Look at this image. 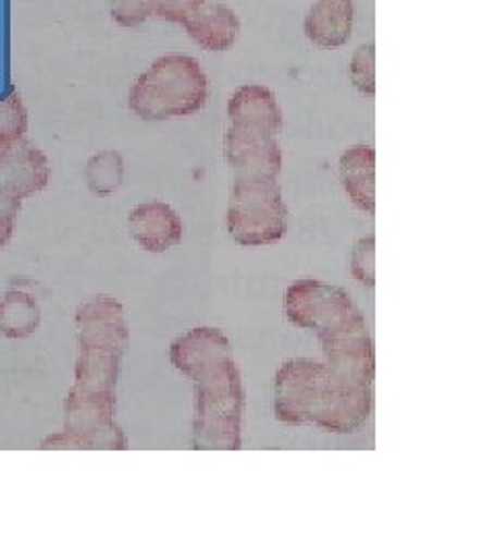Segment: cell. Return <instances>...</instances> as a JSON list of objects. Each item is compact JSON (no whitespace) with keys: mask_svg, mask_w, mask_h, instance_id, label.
Masks as SVG:
<instances>
[{"mask_svg":"<svg viewBox=\"0 0 495 558\" xmlns=\"http://www.w3.org/2000/svg\"><path fill=\"white\" fill-rule=\"evenodd\" d=\"M170 360L195 383V449L238 451L246 393L232 341L211 327L193 329L172 343Z\"/></svg>","mask_w":495,"mask_h":558,"instance_id":"obj_1","label":"cell"},{"mask_svg":"<svg viewBox=\"0 0 495 558\" xmlns=\"http://www.w3.org/2000/svg\"><path fill=\"white\" fill-rule=\"evenodd\" d=\"M209 98V81L197 59L168 54L156 60L131 89V110L143 120L184 119Z\"/></svg>","mask_w":495,"mask_h":558,"instance_id":"obj_2","label":"cell"},{"mask_svg":"<svg viewBox=\"0 0 495 558\" xmlns=\"http://www.w3.org/2000/svg\"><path fill=\"white\" fill-rule=\"evenodd\" d=\"M227 230L242 246L277 244L287 234V205L275 179H236Z\"/></svg>","mask_w":495,"mask_h":558,"instance_id":"obj_3","label":"cell"},{"mask_svg":"<svg viewBox=\"0 0 495 558\" xmlns=\"http://www.w3.org/2000/svg\"><path fill=\"white\" fill-rule=\"evenodd\" d=\"M116 391L73 387L64 403V433L41 442V449H126L116 420Z\"/></svg>","mask_w":495,"mask_h":558,"instance_id":"obj_4","label":"cell"},{"mask_svg":"<svg viewBox=\"0 0 495 558\" xmlns=\"http://www.w3.org/2000/svg\"><path fill=\"white\" fill-rule=\"evenodd\" d=\"M285 315L292 325L317 331L318 336L335 333L349 327H366V317L351 296L318 279H297L285 290Z\"/></svg>","mask_w":495,"mask_h":558,"instance_id":"obj_5","label":"cell"},{"mask_svg":"<svg viewBox=\"0 0 495 558\" xmlns=\"http://www.w3.org/2000/svg\"><path fill=\"white\" fill-rule=\"evenodd\" d=\"M326 364L310 359L287 360L275 377V416L299 426L314 422L326 389Z\"/></svg>","mask_w":495,"mask_h":558,"instance_id":"obj_6","label":"cell"},{"mask_svg":"<svg viewBox=\"0 0 495 558\" xmlns=\"http://www.w3.org/2000/svg\"><path fill=\"white\" fill-rule=\"evenodd\" d=\"M225 160L238 179H277L283 154L273 135L244 126H230L223 140Z\"/></svg>","mask_w":495,"mask_h":558,"instance_id":"obj_7","label":"cell"},{"mask_svg":"<svg viewBox=\"0 0 495 558\" xmlns=\"http://www.w3.org/2000/svg\"><path fill=\"white\" fill-rule=\"evenodd\" d=\"M50 182V161L32 141L0 145V186L11 195L27 199L44 191Z\"/></svg>","mask_w":495,"mask_h":558,"instance_id":"obj_8","label":"cell"},{"mask_svg":"<svg viewBox=\"0 0 495 558\" xmlns=\"http://www.w3.org/2000/svg\"><path fill=\"white\" fill-rule=\"evenodd\" d=\"M77 327L83 348H101L119 354L128 348V327L119 300L98 296L83 304L77 311Z\"/></svg>","mask_w":495,"mask_h":558,"instance_id":"obj_9","label":"cell"},{"mask_svg":"<svg viewBox=\"0 0 495 558\" xmlns=\"http://www.w3.org/2000/svg\"><path fill=\"white\" fill-rule=\"evenodd\" d=\"M128 226L133 239L149 253H163L176 246L184 234L178 214L161 201H147L137 205L128 216Z\"/></svg>","mask_w":495,"mask_h":558,"instance_id":"obj_10","label":"cell"},{"mask_svg":"<svg viewBox=\"0 0 495 558\" xmlns=\"http://www.w3.org/2000/svg\"><path fill=\"white\" fill-rule=\"evenodd\" d=\"M227 117L234 126L252 129L264 135H279L283 112L275 94L264 85H242L227 104Z\"/></svg>","mask_w":495,"mask_h":558,"instance_id":"obj_11","label":"cell"},{"mask_svg":"<svg viewBox=\"0 0 495 558\" xmlns=\"http://www.w3.org/2000/svg\"><path fill=\"white\" fill-rule=\"evenodd\" d=\"M341 182L357 209H376V151L372 145H354L341 156Z\"/></svg>","mask_w":495,"mask_h":558,"instance_id":"obj_12","label":"cell"},{"mask_svg":"<svg viewBox=\"0 0 495 558\" xmlns=\"http://www.w3.org/2000/svg\"><path fill=\"white\" fill-rule=\"evenodd\" d=\"M354 2L351 0H317L306 20L304 32L308 40L320 48H338L351 38Z\"/></svg>","mask_w":495,"mask_h":558,"instance_id":"obj_13","label":"cell"},{"mask_svg":"<svg viewBox=\"0 0 495 558\" xmlns=\"http://www.w3.org/2000/svg\"><path fill=\"white\" fill-rule=\"evenodd\" d=\"M184 27L200 48L209 52H225L238 40L239 20L230 7L205 2L188 17Z\"/></svg>","mask_w":495,"mask_h":558,"instance_id":"obj_14","label":"cell"},{"mask_svg":"<svg viewBox=\"0 0 495 558\" xmlns=\"http://www.w3.org/2000/svg\"><path fill=\"white\" fill-rule=\"evenodd\" d=\"M122 354L101 348L79 345V359L75 366V385L91 391H116Z\"/></svg>","mask_w":495,"mask_h":558,"instance_id":"obj_15","label":"cell"},{"mask_svg":"<svg viewBox=\"0 0 495 558\" xmlns=\"http://www.w3.org/2000/svg\"><path fill=\"white\" fill-rule=\"evenodd\" d=\"M40 325V306L27 292L11 290L0 300V333L21 339L36 333Z\"/></svg>","mask_w":495,"mask_h":558,"instance_id":"obj_16","label":"cell"},{"mask_svg":"<svg viewBox=\"0 0 495 558\" xmlns=\"http://www.w3.org/2000/svg\"><path fill=\"white\" fill-rule=\"evenodd\" d=\"M87 186L98 197L114 195L124 179V161L119 151H99L85 168Z\"/></svg>","mask_w":495,"mask_h":558,"instance_id":"obj_17","label":"cell"},{"mask_svg":"<svg viewBox=\"0 0 495 558\" xmlns=\"http://www.w3.org/2000/svg\"><path fill=\"white\" fill-rule=\"evenodd\" d=\"M27 133V110L17 92H11L0 100V145L13 143L25 137Z\"/></svg>","mask_w":495,"mask_h":558,"instance_id":"obj_18","label":"cell"},{"mask_svg":"<svg viewBox=\"0 0 495 558\" xmlns=\"http://www.w3.org/2000/svg\"><path fill=\"white\" fill-rule=\"evenodd\" d=\"M351 83L356 85L357 92L363 96H374L376 94V48L374 44L359 46L351 59V69H349Z\"/></svg>","mask_w":495,"mask_h":558,"instance_id":"obj_19","label":"cell"},{"mask_svg":"<svg viewBox=\"0 0 495 558\" xmlns=\"http://www.w3.org/2000/svg\"><path fill=\"white\" fill-rule=\"evenodd\" d=\"M376 239L374 236H368V239H361L354 248V255H351V274L354 278L359 279L361 283L366 286H374L376 281Z\"/></svg>","mask_w":495,"mask_h":558,"instance_id":"obj_20","label":"cell"},{"mask_svg":"<svg viewBox=\"0 0 495 558\" xmlns=\"http://www.w3.org/2000/svg\"><path fill=\"white\" fill-rule=\"evenodd\" d=\"M207 0H149L151 17L184 25Z\"/></svg>","mask_w":495,"mask_h":558,"instance_id":"obj_21","label":"cell"},{"mask_svg":"<svg viewBox=\"0 0 495 558\" xmlns=\"http://www.w3.org/2000/svg\"><path fill=\"white\" fill-rule=\"evenodd\" d=\"M112 20L122 27H137L151 17L149 0H110Z\"/></svg>","mask_w":495,"mask_h":558,"instance_id":"obj_22","label":"cell"},{"mask_svg":"<svg viewBox=\"0 0 495 558\" xmlns=\"http://www.w3.org/2000/svg\"><path fill=\"white\" fill-rule=\"evenodd\" d=\"M21 209V199L0 186V248L11 240L15 220Z\"/></svg>","mask_w":495,"mask_h":558,"instance_id":"obj_23","label":"cell"}]
</instances>
